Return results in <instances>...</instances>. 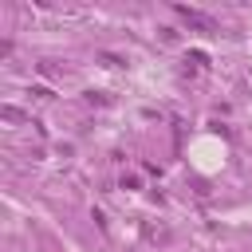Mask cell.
Returning <instances> with one entry per match:
<instances>
[{"label":"cell","instance_id":"277c9868","mask_svg":"<svg viewBox=\"0 0 252 252\" xmlns=\"http://www.w3.org/2000/svg\"><path fill=\"white\" fill-rule=\"evenodd\" d=\"M122 189H138V177L134 173H122Z\"/></svg>","mask_w":252,"mask_h":252},{"label":"cell","instance_id":"3957f363","mask_svg":"<svg viewBox=\"0 0 252 252\" xmlns=\"http://www.w3.org/2000/svg\"><path fill=\"white\" fill-rule=\"evenodd\" d=\"M28 94H32V98H39V102H51V98H55V91H51V87H32Z\"/></svg>","mask_w":252,"mask_h":252},{"label":"cell","instance_id":"7a4b0ae2","mask_svg":"<svg viewBox=\"0 0 252 252\" xmlns=\"http://www.w3.org/2000/svg\"><path fill=\"white\" fill-rule=\"evenodd\" d=\"M0 118H4V122H28V114H24L20 106H12V102L0 106Z\"/></svg>","mask_w":252,"mask_h":252},{"label":"cell","instance_id":"6da1fadb","mask_svg":"<svg viewBox=\"0 0 252 252\" xmlns=\"http://www.w3.org/2000/svg\"><path fill=\"white\" fill-rule=\"evenodd\" d=\"M173 12L189 24V28H197V32H217V20L209 16V12H201V8H189V4H173Z\"/></svg>","mask_w":252,"mask_h":252}]
</instances>
